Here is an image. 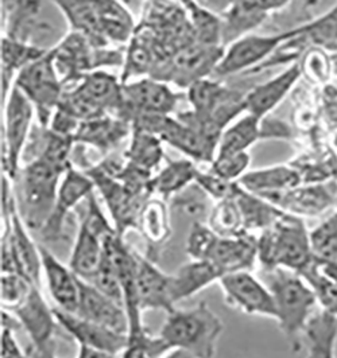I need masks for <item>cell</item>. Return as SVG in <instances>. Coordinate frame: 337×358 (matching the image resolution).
Here are the masks:
<instances>
[{"label":"cell","mask_w":337,"mask_h":358,"mask_svg":"<svg viewBox=\"0 0 337 358\" xmlns=\"http://www.w3.org/2000/svg\"><path fill=\"white\" fill-rule=\"evenodd\" d=\"M85 173L95 182V186L104 198L116 233L121 237H125L128 229H135L143 205L150 197L132 194L119 179L115 178L103 166L93 167Z\"/></svg>","instance_id":"4fadbf2b"},{"label":"cell","mask_w":337,"mask_h":358,"mask_svg":"<svg viewBox=\"0 0 337 358\" xmlns=\"http://www.w3.org/2000/svg\"><path fill=\"white\" fill-rule=\"evenodd\" d=\"M67 171L50 162L36 158L19 170L18 197L15 198L19 215L32 232H41L53 213L61 179Z\"/></svg>","instance_id":"8992f818"},{"label":"cell","mask_w":337,"mask_h":358,"mask_svg":"<svg viewBox=\"0 0 337 358\" xmlns=\"http://www.w3.org/2000/svg\"><path fill=\"white\" fill-rule=\"evenodd\" d=\"M135 229L144 238L147 250L144 256L157 263L160 252L172 237L170 210L165 199L149 198L146 201Z\"/></svg>","instance_id":"603a6c76"},{"label":"cell","mask_w":337,"mask_h":358,"mask_svg":"<svg viewBox=\"0 0 337 358\" xmlns=\"http://www.w3.org/2000/svg\"><path fill=\"white\" fill-rule=\"evenodd\" d=\"M125 158L128 163L153 173V170L158 167L163 159L162 139L156 134L135 129L130 147L125 152Z\"/></svg>","instance_id":"d590c367"},{"label":"cell","mask_w":337,"mask_h":358,"mask_svg":"<svg viewBox=\"0 0 337 358\" xmlns=\"http://www.w3.org/2000/svg\"><path fill=\"white\" fill-rule=\"evenodd\" d=\"M125 109L135 115H169L174 110L179 96L166 84L144 78L134 83L123 84Z\"/></svg>","instance_id":"e0dca14e"},{"label":"cell","mask_w":337,"mask_h":358,"mask_svg":"<svg viewBox=\"0 0 337 358\" xmlns=\"http://www.w3.org/2000/svg\"><path fill=\"white\" fill-rule=\"evenodd\" d=\"M186 253L192 260L211 263L223 276L252 271L258 263V237L251 232L223 237L207 224L195 221L186 240Z\"/></svg>","instance_id":"277c9868"},{"label":"cell","mask_w":337,"mask_h":358,"mask_svg":"<svg viewBox=\"0 0 337 358\" xmlns=\"http://www.w3.org/2000/svg\"><path fill=\"white\" fill-rule=\"evenodd\" d=\"M265 282L277 307V322L294 352L301 349V336L319 305L312 286L298 272L290 269H263Z\"/></svg>","instance_id":"7a4b0ae2"},{"label":"cell","mask_w":337,"mask_h":358,"mask_svg":"<svg viewBox=\"0 0 337 358\" xmlns=\"http://www.w3.org/2000/svg\"><path fill=\"white\" fill-rule=\"evenodd\" d=\"M78 83L80 84L74 90L103 115L125 109L123 84H119L112 74L93 71L84 74Z\"/></svg>","instance_id":"d4e9b609"},{"label":"cell","mask_w":337,"mask_h":358,"mask_svg":"<svg viewBox=\"0 0 337 358\" xmlns=\"http://www.w3.org/2000/svg\"><path fill=\"white\" fill-rule=\"evenodd\" d=\"M315 262L310 231L303 218L284 213L258 236L262 269L284 268L301 273Z\"/></svg>","instance_id":"3957f363"},{"label":"cell","mask_w":337,"mask_h":358,"mask_svg":"<svg viewBox=\"0 0 337 358\" xmlns=\"http://www.w3.org/2000/svg\"><path fill=\"white\" fill-rule=\"evenodd\" d=\"M143 41L134 39L132 45L128 52V58H127V74H141L151 66V52L146 46V43H142ZM128 76L125 80H128Z\"/></svg>","instance_id":"bcb514c9"},{"label":"cell","mask_w":337,"mask_h":358,"mask_svg":"<svg viewBox=\"0 0 337 358\" xmlns=\"http://www.w3.org/2000/svg\"><path fill=\"white\" fill-rule=\"evenodd\" d=\"M197 173L198 169L189 159L169 161L150 180V192L151 194L160 196L162 199L173 198L195 183Z\"/></svg>","instance_id":"4dcf8cb0"},{"label":"cell","mask_w":337,"mask_h":358,"mask_svg":"<svg viewBox=\"0 0 337 358\" xmlns=\"http://www.w3.org/2000/svg\"><path fill=\"white\" fill-rule=\"evenodd\" d=\"M249 161L251 158L247 151L230 155H216L214 161L211 163L209 171L220 178L238 182L247 173Z\"/></svg>","instance_id":"ee69618b"},{"label":"cell","mask_w":337,"mask_h":358,"mask_svg":"<svg viewBox=\"0 0 337 358\" xmlns=\"http://www.w3.org/2000/svg\"><path fill=\"white\" fill-rule=\"evenodd\" d=\"M195 183L205 192L208 197L212 198L216 202L235 197L240 187L239 182H230L214 176L211 171L202 173L200 170L195 177Z\"/></svg>","instance_id":"f6af8a7d"},{"label":"cell","mask_w":337,"mask_h":358,"mask_svg":"<svg viewBox=\"0 0 337 358\" xmlns=\"http://www.w3.org/2000/svg\"><path fill=\"white\" fill-rule=\"evenodd\" d=\"M301 73V66L298 64H293L277 77L249 90L245 96L246 112L263 119L293 90L294 84L300 80Z\"/></svg>","instance_id":"cb8c5ba5"},{"label":"cell","mask_w":337,"mask_h":358,"mask_svg":"<svg viewBox=\"0 0 337 358\" xmlns=\"http://www.w3.org/2000/svg\"><path fill=\"white\" fill-rule=\"evenodd\" d=\"M316 264H317L319 271L326 278H329L331 280H333L337 285V263H319V262H316Z\"/></svg>","instance_id":"681fc988"},{"label":"cell","mask_w":337,"mask_h":358,"mask_svg":"<svg viewBox=\"0 0 337 358\" xmlns=\"http://www.w3.org/2000/svg\"><path fill=\"white\" fill-rule=\"evenodd\" d=\"M158 136L162 142L176 147L193 161L212 163L216 158L219 142L205 136L178 119L174 120L166 116L158 131Z\"/></svg>","instance_id":"7402d4cb"},{"label":"cell","mask_w":337,"mask_h":358,"mask_svg":"<svg viewBox=\"0 0 337 358\" xmlns=\"http://www.w3.org/2000/svg\"><path fill=\"white\" fill-rule=\"evenodd\" d=\"M172 349L165 341L154 337L147 331L137 337L128 338V345L122 352L121 358H162Z\"/></svg>","instance_id":"b9f144b4"},{"label":"cell","mask_w":337,"mask_h":358,"mask_svg":"<svg viewBox=\"0 0 337 358\" xmlns=\"http://www.w3.org/2000/svg\"><path fill=\"white\" fill-rule=\"evenodd\" d=\"M188 8L198 43L219 46L220 41H223V20L216 17L211 10L195 4V1L191 3Z\"/></svg>","instance_id":"f35d334b"},{"label":"cell","mask_w":337,"mask_h":358,"mask_svg":"<svg viewBox=\"0 0 337 358\" xmlns=\"http://www.w3.org/2000/svg\"><path fill=\"white\" fill-rule=\"evenodd\" d=\"M77 358H121V355H115V353L106 352V350H99L95 348L78 345Z\"/></svg>","instance_id":"c3c4849f"},{"label":"cell","mask_w":337,"mask_h":358,"mask_svg":"<svg viewBox=\"0 0 337 358\" xmlns=\"http://www.w3.org/2000/svg\"><path fill=\"white\" fill-rule=\"evenodd\" d=\"M170 275L174 305L192 298L197 292L205 289L213 283H217L223 278V273L213 267L211 263L201 260H192Z\"/></svg>","instance_id":"83f0119b"},{"label":"cell","mask_w":337,"mask_h":358,"mask_svg":"<svg viewBox=\"0 0 337 358\" xmlns=\"http://www.w3.org/2000/svg\"><path fill=\"white\" fill-rule=\"evenodd\" d=\"M4 106L3 174L11 180L18 176L19 163L30 136L36 108L17 85H13Z\"/></svg>","instance_id":"30bf717a"},{"label":"cell","mask_w":337,"mask_h":358,"mask_svg":"<svg viewBox=\"0 0 337 358\" xmlns=\"http://www.w3.org/2000/svg\"><path fill=\"white\" fill-rule=\"evenodd\" d=\"M128 135V124L109 116L81 122L74 134V142L89 144L100 151H109Z\"/></svg>","instance_id":"f1b7e54d"},{"label":"cell","mask_w":337,"mask_h":358,"mask_svg":"<svg viewBox=\"0 0 337 358\" xmlns=\"http://www.w3.org/2000/svg\"><path fill=\"white\" fill-rule=\"evenodd\" d=\"M78 229L71 250L69 267L81 279L90 280L104 259V240L116 233L103 213L95 193L76 209Z\"/></svg>","instance_id":"52a82bcc"},{"label":"cell","mask_w":337,"mask_h":358,"mask_svg":"<svg viewBox=\"0 0 337 358\" xmlns=\"http://www.w3.org/2000/svg\"><path fill=\"white\" fill-rule=\"evenodd\" d=\"M36 108L41 127H49L62 94L64 83L54 65L53 52L45 54L17 74L14 81Z\"/></svg>","instance_id":"9c48e42d"},{"label":"cell","mask_w":337,"mask_h":358,"mask_svg":"<svg viewBox=\"0 0 337 358\" xmlns=\"http://www.w3.org/2000/svg\"><path fill=\"white\" fill-rule=\"evenodd\" d=\"M11 313L18 320L19 324L25 327L33 342V350H54L53 337L58 322L54 315L53 307L46 303L41 292V287H33L23 303Z\"/></svg>","instance_id":"2e32d148"},{"label":"cell","mask_w":337,"mask_h":358,"mask_svg":"<svg viewBox=\"0 0 337 358\" xmlns=\"http://www.w3.org/2000/svg\"><path fill=\"white\" fill-rule=\"evenodd\" d=\"M309 343L308 358H336L337 318L321 310L306 326L305 334Z\"/></svg>","instance_id":"1f68e13d"},{"label":"cell","mask_w":337,"mask_h":358,"mask_svg":"<svg viewBox=\"0 0 337 358\" xmlns=\"http://www.w3.org/2000/svg\"><path fill=\"white\" fill-rule=\"evenodd\" d=\"M50 53V52H49ZM48 52L39 50L33 46L25 45L18 41L10 39L7 36L1 38V84H3V104L8 97L10 90H13L11 83L15 81L17 76L22 69L33 64L36 59L42 58Z\"/></svg>","instance_id":"f546056e"},{"label":"cell","mask_w":337,"mask_h":358,"mask_svg":"<svg viewBox=\"0 0 337 358\" xmlns=\"http://www.w3.org/2000/svg\"><path fill=\"white\" fill-rule=\"evenodd\" d=\"M333 143H335V145L337 147V131L336 134H335V138H333Z\"/></svg>","instance_id":"816d5d0a"},{"label":"cell","mask_w":337,"mask_h":358,"mask_svg":"<svg viewBox=\"0 0 337 358\" xmlns=\"http://www.w3.org/2000/svg\"><path fill=\"white\" fill-rule=\"evenodd\" d=\"M54 65L64 85L77 83L100 66H121L125 57L119 50L95 46L88 38L71 31L53 50Z\"/></svg>","instance_id":"ba28073f"},{"label":"cell","mask_w":337,"mask_h":358,"mask_svg":"<svg viewBox=\"0 0 337 358\" xmlns=\"http://www.w3.org/2000/svg\"><path fill=\"white\" fill-rule=\"evenodd\" d=\"M238 182L245 190L259 197L282 193L302 185L301 176L297 169L284 164L247 171Z\"/></svg>","instance_id":"4316f807"},{"label":"cell","mask_w":337,"mask_h":358,"mask_svg":"<svg viewBox=\"0 0 337 358\" xmlns=\"http://www.w3.org/2000/svg\"><path fill=\"white\" fill-rule=\"evenodd\" d=\"M310 244L316 262L337 263V210L310 231Z\"/></svg>","instance_id":"74e56055"},{"label":"cell","mask_w":337,"mask_h":358,"mask_svg":"<svg viewBox=\"0 0 337 358\" xmlns=\"http://www.w3.org/2000/svg\"><path fill=\"white\" fill-rule=\"evenodd\" d=\"M162 358H195L191 353L181 350V349H172L170 352H167Z\"/></svg>","instance_id":"f907efd6"},{"label":"cell","mask_w":337,"mask_h":358,"mask_svg":"<svg viewBox=\"0 0 337 358\" xmlns=\"http://www.w3.org/2000/svg\"><path fill=\"white\" fill-rule=\"evenodd\" d=\"M34 285L19 273H1L0 298L1 307L7 311H14L27 298Z\"/></svg>","instance_id":"60d3db41"},{"label":"cell","mask_w":337,"mask_h":358,"mask_svg":"<svg viewBox=\"0 0 337 358\" xmlns=\"http://www.w3.org/2000/svg\"><path fill=\"white\" fill-rule=\"evenodd\" d=\"M78 286L80 302L76 314L87 321L128 336L130 322L125 307L81 278H78Z\"/></svg>","instance_id":"d6986e66"},{"label":"cell","mask_w":337,"mask_h":358,"mask_svg":"<svg viewBox=\"0 0 337 358\" xmlns=\"http://www.w3.org/2000/svg\"><path fill=\"white\" fill-rule=\"evenodd\" d=\"M102 36L106 43H123L134 31V20L118 0H100Z\"/></svg>","instance_id":"e575fe53"},{"label":"cell","mask_w":337,"mask_h":358,"mask_svg":"<svg viewBox=\"0 0 337 358\" xmlns=\"http://www.w3.org/2000/svg\"><path fill=\"white\" fill-rule=\"evenodd\" d=\"M305 278V280L312 286L317 295L319 305L321 306V310L325 313L333 315L337 318V285L326 278L321 271H319L316 262H313L308 268L301 272Z\"/></svg>","instance_id":"ab89813d"},{"label":"cell","mask_w":337,"mask_h":358,"mask_svg":"<svg viewBox=\"0 0 337 358\" xmlns=\"http://www.w3.org/2000/svg\"><path fill=\"white\" fill-rule=\"evenodd\" d=\"M303 33V26L273 36H245L233 41L223 53L213 74L227 77L231 74L247 71L261 64L282 43L289 42Z\"/></svg>","instance_id":"8fae6325"},{"label":"cell","mask_w":337,"mask_h":358,"mask_svg":"<svg viewBox=\"0 0 337 358\" xmlns=\"http://www.w3.org/2000/svg\"><path fill=\"white\" fill-rule=\"evenodd\" d=\"M266 201L284 213L297 217H319L337 205V180L302 183L300 186L265 196Z\"/></svg>","instance_id":"5bb4252c"},{"label":"cell","mask_w":337,"mask_h":358,"mask_svg":"<svg viewBox=\"0 0 337 358\" xmlns=\"http://www.w3.org/2000/svg\"><path fill=\"white\" fill-rule=\"evenodd\" d=\"M261 122L262 119L247 113L240 120L224 129L219 141L216 155L246 152L262 136Z\"/></svg>","instance_id":"836d02e7"},{"label":"cell","mask_w":337,"mask_h":358,"mask_svg":"<svg viewBox=\"0 0 337 358\" xmlns=\"http://www.w3.org/2000/svg\"><path fill=\"white\" fill-rule=\"evenodd\" d=\"M137 285L141 310H163L166 314L176 305L172 296V275L165 273L156 262L138 253Z\"/></svg>","instance_id":"ffe728a7"},{"label":"cell","mask_w":337,"mask_h":358,"mask_svg":"<svg viewBox=\"0 0 337 358\" xmlns=\"http://www.w3.org/2000/svg\"><path fill=\"white\" fill-rule=\"evenodd\" d=\"M71 33L69 22L55 0H11L6 36L43 52L54 49Z\"/></svg>","instance_id":"6da1fadb"},{"label":"cell","mask_w":337,"mask_h":358,"mask_svg":"<svg viewBox=\"0 0 337 358\" xmlns=\"http://www.w3.org/2000/svg\"><path fill=\"white\" fill-rule=\"evenodd\" d=\"M53 311L58 324L81 346L122 355L128 345L127 334L116 333L104 326L87 321L77 314L62 311L58 307H53Z\"/></svg>","instance_id":"ac0fdd59"},{"label":"cell","mask_w":337,"mask_h":358,"mask_svg":"<svg viewBox=\"0 0 337 358\" xmlns=\"http://www.w3.org/2000/svg\"><path fill=\"white\" fill-rule=\"evenodd\" d=\"M223 50L219 46H189L185 50L178 52L172 64V76L179 87H191L200 78H205L208 73H213Z\"/></svg>","instance_id":"484cf974"},{"label":"cell","mask_w":337,"mask_h":358,"mask_svg":"<svg viewBox=\"0 0 337 358\" xmlns=\"http://www.w3.org/2000/svg\"><path fill=\"white\" fill-rule=\"evenodd\" d=\"M207 225L223 237H235L247 233L240 206L235 197L217 201L209 212Z\"/></svg>","instance_id":"8d00e7d4"},{"label":"cell","mask_w":337,"mask_h":358,"mask_svg":"<svg viewBox=\"0 0 337 358\" xmlns=\"http://www.w3.org/2000/svg\"><path fill=\"white\" fill-rule=\"evenodd\" d=\"M235 199L240 206L247 232L261 233L265 231L284 213L265 198L249 193L242 186L239 187Z\"/></svg>","instance_id":"d6a6232c"},{"label":"cell","mask_w":337,"mask_h":358,"mask_svg":"<svg viewBox=\"0 0 337 358\" xmlns=\"http://www.w3.org/2000/svg\"><path fill=\"white\" fill-rule=\"evenodd\" d=\"M0 358H30L22 348L18 341L14 337V329L8 326H1V349Z\"/></svg>","instance_id":"7dc6e473"},{"label":"cell","mask_w":337,"mask_h":358,"mask_svg":"<svg viewBox=\"0 0 337 358\" xmlns=\"http://www.w3.org/2000/svg\"><path fill=\"white\" fill-rule=\"evenodd\" d=\"M88 282L92 286L96 287L99 291H102L108 298L114 299L116 303L125 307V298H123V289L121 286V280L106 251H104V259L100 267Z\"/></svg>","instance_id":"7bdbcfd3"},{"label":"cell","mask_w":337,"mask_h":358,"mask_svg":"<svg viewBox=\"0 0 337 358\" xmlns=\"http://www.w3.org/2000/svg\"><path fill=\"white\" fill-rule=\"evenodd\" d=\"M38 247L42 260V273L46 279L55 307L62 311L76 314L80 302L78 276L71 271V267L62 264L46 247Z\"/></svg>","instance_id":"44dd1931"},{"label":"cell","mask_w":337,"mask_h":358,"mask_svg":"<svg viewBox=\"0 0 337 358\" xmlns=\"http://www.w3.org/2000/svg\"><path fill=\"white\" fill-rule=\"evenodd\" d=\"M95 187V182L85 171H80L71 166L61 179L53 213L39 236L46 241L61 240L68 215L76 212L84 199L93 193Z\"/></svg>","instance_id":"9a60e30c"},{"label":"cell","mask_w":337,"mask_h":358,"mask_svg":"<svg viewBox=\"0 0 337 358\" xmlns=\"http://www.w3.org/2000/svg\"><path fill=\"white\" fill-rule=\"evenodd\" d=\"M217 283L228 307L246 315L277 320V307L271 291L251 271L224 275Z\"/></svg>","instance_id":"7c38bea8"},{"label":"cell","mask_w":337,"mask_h":358,"mask_svg":"<svg viewBox=\"0 0 337 358\" xmlns=\"http://www.w3.org/2000/svg\"><path fill=\"white\" fill-rule=\"evenodd\" d=\"M224 324L207 302L189 310L174 308L160 329V337L170 349H181L195 358H214Z\"/></svg>","instance_id":"5b68a950"}]
</instances>
